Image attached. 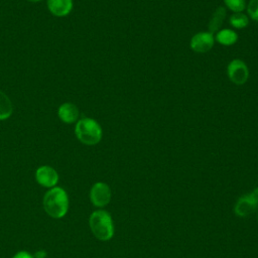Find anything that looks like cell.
Listing matches in <instances>:
<instances>
[{
    "mask_svg": "<svg viewBox=\"0 0 258 258\" xmlns=\"http://www.w3.org/2000/svg\"><path fill=\"white\" fill-rule=\"evenodd\" d=\"M90 228L96 238L108 241L114 235V225L110 214L104 210H98L91 214L89 219Z\"/></svg>",
    "mask_w": 258,
    "mask_h": 258,
    "instance_id": "cell-3",
    "label": "cell"
},
{
    "mask_svg": "<svg viewBox=\"0 0 258 258\" xmlns=\"http://www.w3.org/2000/svg\"><path fill=\"white\" fill-rule=\"evenodd\" d=\"M37 182L45 187H52L58 181V174L54 168L48 165H43L37 168L35 172Z\"/></svg>",
    "mask_w": 258,
    "mask_h": 258,
    "instance_id": "cell-8",
    "label": "cell"
},
{
    "mask_svg": "<svg viewBox=\"0 0 258 258\" xmlns=\"http://www.w3.org/2000/svg\"><path fill=\"white\" fill-rule=\"evenodd\" d=\"M226 15H227V10L225 7L223 6H219L217 7V9L213 12L210 20H209V24H208V28H209V31L211 33H215V32H218L226 18Z\"/></svg>",
    "mask_w": 258,
    "mask_h": 258,
    "instance_id": "cell-11",
    "label": "cell"
},
{
    "mask_svg": "<svg viewBox=\"0 0 258 258\" xmlns=\"http://www.w3.org/2000/svg\"><path fill=\"white\" fill-rule=\"evenodd\" d=\"M228 9L235 12H243L246 9V0H223Z\"/></svg>",
    "mask_w": 258,
    "mask_h": 258,
    "instance_id": "cell-15",
    "label": "cell"
},
{
    "mask_svg": "<svg viewBox=\"0 0 258 258\" xmlns=\"http://www.w3.org/2000/svg\"><path fill=\"white\" fill-rule=\"evenodd\" d=\"M229 22L234 28L243 29L249 24V17L243 12H235L230 16Z\"/></svg>",
    "mask_w": 258,
    "mask_h": 258,
    "instance_id": "cell-14",
    "label": "cell"
},
{
    "mask_svg": "<svg viewBox=\"0 0 258 258\" xmlns=\"http://www.w3.org/2000/svg\"><path fill=\"white\" fill-rule=\"evenodd\" d=\"M75 133L80 142L86 145L98 144L103 136L101 125L92 118L80 119L75 127Z\"/></svg>",
    "mask_w": 258,
    "mask_h": 258,
    "instance_id": "cell-2",
    "label": "cell"
},
{
    "mask_svg": "<svg viewBox=\"0 0 258 258\" xmlns=\"http://www.w3.org/2000/svg\"><path fill=\"white\" fill-rule=\"evenodd\" d=\"M227 76L233 84L241 86L249 79V69L243 60L234 58L227 67Z\"/></svg>",
    "mask_w": 258,
    "mask_h": 258,
    "instance_id": "cell-4",
    "label": "cell"
},
{
    "mask_svg": "<svg viewBox=\"0 0 258 258\" xmlns=\"http://www.w3.org/2000/svg\"><path fill=\"white\" fill-rule=\"evenodd\" d=\"M237 40H238V34L236 33V31L229 28L220 29L218 32H216V35H215V41L225 46H231L235 44Z\"/></svg>",
    "mask_w": 258,
    "mask_h": 258,
    "instance_id": "cell-12",
    "label": "cell"
},
{
    "mask_svg": "<svg viewBox=\"0 0 258 258\" xmlns=\"http://www.w3.org/2000/svg\"><path fill=\"white\" fill-rule=\"evenodd\" d=\"M215 44V36L210 31H200L194 34L189 40L190 48L198 53L210 51Z\"/></svg>",
    "mask_w": 258,
    "mask_h": 258,
    "instance_id": "cell-5",
    "label": "cell"
},
{
    "mask_svg": "<svg viewBox=\"0 0 258 258\" xmlns=\"http://www.w3.org/2000/svg\"><path fill=\"white\" fill-rule=\"evenodd\" d=\"M12 258H33V256H31L28 252L20 251V252L16 253Z\"/></svg>",
    "mask_w": 258,
    "mask_h": 258,
    "instance_id": "cell-17",
    "label": "cell"
},
{
    "mask_svg": "<svg viewBox=\"0 0 258 258\" xmlns=\"http://www.w3.org/2000/svg\"><path fill=\"white\" fill-rule=\"evenodd\" d=\"M13 112V105L10 98L0 91V121L8 119Z\"/></svg>",
    "mask_w": 258,
    "mask_h": 258,
    "instance_id": "cell-13",
    "label": "cell"
},
{
    "mask_svg": "<svg viewBox=\"0 0 258 258\" xmlns=\"http://www.w3.org/2000/svg\"><path fill=\"white\" fill-rule=\"evenodd\" d=\"M247 16L254 21H258V0H250L246 5Z\"/></svg>",
    "mask_w": 258,
    "mask_h": 258,
    "instance_id": "cell-16",
    "label": "cell"
},
{
    "mask_svg": "<svg viewBox=\"0 0 258 258\" xmlns=\"http://www.w3.org/2000/svg\"><path fill=\"white\" fill-rule=\"evenodd\" d=\"M28 1H30V2H33V3H35V2H39V1H41V0H28Z\"/></svg>",
    "mask_w": 258,
    "mask_h": 258,
    "instance_id": "cell-20",
    "label": "cell"
},
{
    "mask_svg": "<svg viewBox=\"0 0 258 258\" xmlns=\"http://www.w3.org/2000/svg\"><path fill=\"white\" fill-rule=\"evenodd\" d=\"M258 207V203L254 200L251 194L244 195L238 199L234 207V213L240 218L247 217L255 212Z\"/></svg>",
    "mask_w": 258,
    "mask_h": 258,
    "instance_id": "cell-7",
    "label": "cell"
},
{
    "mask_svg": "<svg viewBox=\"0 0 258 258\" xmlns=\"http://www.w3.org/2000/svg\"><path fill=\"white\" fill-rule=\"evenodd\" d=\"M251 195H252V197L254 198V200L258 203V187H257L256 189H254V190L251 192Z\"/></svg>",
    "mask_w": 258,
    "mask_h": 258,
    "instance_id": "cell-19",
    "label": "cell"
},
{
    "mask_svg": "<svg viewBox=\"0 0 258 258\" xmlns=\"http://www.w3.org/2000/svg\"><path fill=\"white\" fill-rule=\"evenodd\" d=\"M45 256H46V252L44 250H39L34 254L33 258H45Z\"/></svg>",
    "mask_w": 258,
    "mask_h": 258,
    "instance_id": "cell-18",
    "label": "cell"
},
{
    "mask_svg": "<svg viewBox=\"0 0 258 258\" xmlns=\"http://www.w3.org/2000/svg\"><path fill=\"white\" fill-rule=\"evenodd\" d=\"M90 199L94 206L105 207L111 200V189L105 182H96L90 191Z\"/></svg>",
    "mask_w": 258,
    "mask_h": 258,
    "instance_id": "cell-6",
    "label": "cell"
},
{
    "mask_svg": "<svg viewBox=\"0 0 258 258\" xmlns=\"http://www.w3.org/2000/svg\"><path fill=\"white\" fill-rule=\"evenodd\" d=\"M57 115H58V118L63 123L72 124V123H74V122H76L78 120L80 112H79L78 107L75 104L67 102V103L61 104L58 107Z\"/></svg>",
    "mask_w": 258,
    "mask_h": 258,
    "instance_id": "cell-10",
    "label": "cell"
},
{
    "mask_svg": "<svg viewBox=\"0 0 258 258\" xmlns=\"http://www.w3.org/2000/svg\"><path fill=\"white\" fill-rule=\"evenodd\" d=\"M43 207L50 217L55 219L63 217L69 208L67 192L61 187H52L43 198Z\"/></svg>",
    "mask_w": 258,
    "mask_h": 258,
    "instance_id": "cell-1",
    "label": "cell"
},
{
    "mask_svg": "<svg viewBox=\"0 0 258 258\" xmlns=\"http://www.w3.org/2000/svg\"><path fill=\"white\" fill-rule=\"evenodd\" d=\"M73 0H47V8L50 13L57 17H63L71 13Z\"/></svg>",
    "mask_w": 258,
    "mask_h": 258,
    "instance_id": "cell-9",
    "label": "cell"
}]
</instances>
